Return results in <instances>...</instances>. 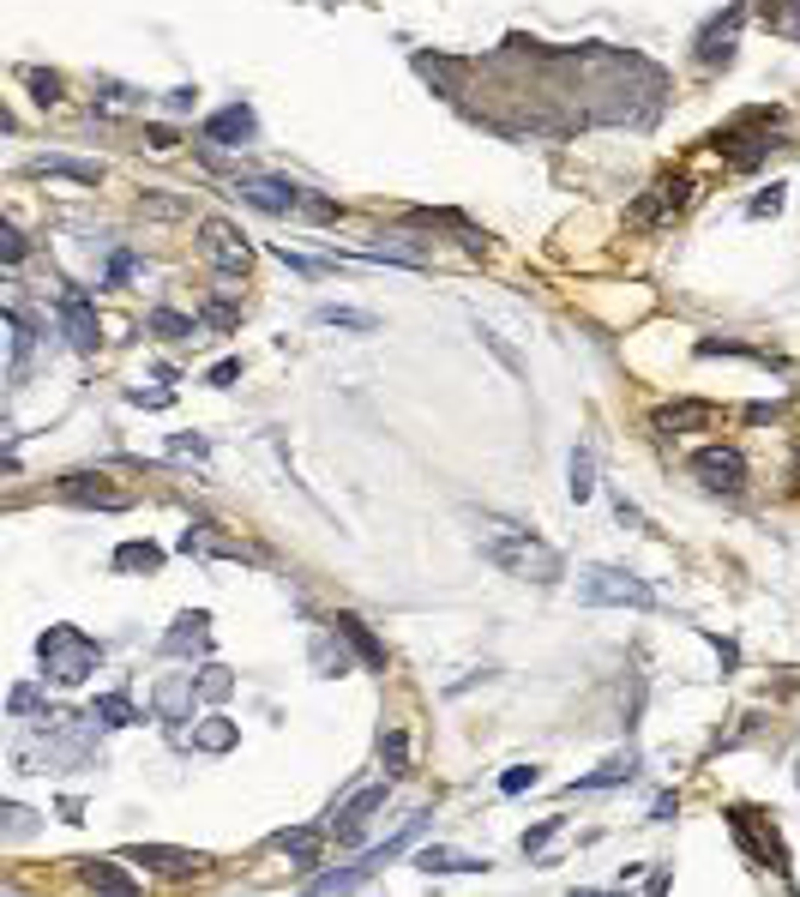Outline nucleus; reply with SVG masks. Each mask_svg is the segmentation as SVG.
I'll use <instances>...</instances> for the list:
<instances>
[{"mask_svg": "<svg viewBox=\"0 0 800 897\" xmlns=\"http://www.w3.org/2000/svg\"><path fill=\"white\" fill-rule=\"evenodd\" d=\"M470 519H476L482 555H488L505 578H524V585H560V578H566L560 548L542 543L536 531H524L517 519H500V512H470Z\"/></svg>", "mask_w": 800, "mask_h": 897, "instance_id": "1", "label": "nucleus"}, {"mask_svg": "<svg viewBox=\"0 0 800 897\" xmlns=\"http://www.w3.org/2000/svg\"><path fill=\"white\" fill-rule=\"evenodd\" d=\"M37 657H42V681H54V687H85V681L103 669V645L66 621L37 638Z\"/></svg>", "mask_w": 800, "mask_h": 897, "instance_id": "2", "label": "nucleus"}, {"mask_svg": "<svg viewBox=\"0 0 800 897\" xmlns=\"http://www.w3.org/2000/svg\"><path fill=\"white\" fill-rule=\"evenodd\" d=\"M578 597L596 602V609H657V590L626 566H584Z\"/></svg>", "mask_w": 800, "mask_h": 897, "instance_id": "3", "label": "nucleus"}, {"mask_svg": "<svg viewBox=\"0 0 800 897\" xmlns=\"http://www.w3.org/2000/svg\"><path fill=\"white\" fill-rule=\"evenodd\" d=\"M692 476L704 482V488H716V495H740L752 470H747V452H740V446H698Z\"/></svg>", "mask_w": 800, "mask_h": 897, "instance_id": "4", "label": "nucleus"}, {"mask_svg": "<svg viewBox=\"0 0 800 897\" xmlns=\"http://www.w3.org/2000/svg\"><path fill=\"white\" fill-rule=\"evenodd\" d=\"M199 241H205V260L217 265V272H229V277H241L247 265H253V241H247L235 223H223V217L199 223Z\"/></svg>", "mask_w": 800, "mask_h": 897, "instance_id": "5", "label": "nucleus"}, {"mask_svg": "<svg viewBox=\"0 0 800 897\" xmlns=\"http://www.w3.org/2000/svg\"><path fill=\"white\" fill-rule=\"evenodd\" d=\"M54 495H61V500H78V507H97V512H127V507H133V495L109 488L103 470H66V476H54Z\"/></svg>", "mask_w": 800, "mask_h": 897, "instance_id": "6", "label": "nucleus"}, {"mask_svg": "<svg viewBox=\"0 0 800 897\" xmlns=\"http://www.w3.org/2000/svg\"><path fill=\"white\" fill-rule=\"evenodd\" d=\"M692 194H698V187L686 182V175H662V182H657V187H650V194L633 205V223H638V229H657V223L680 217V211L692 205Z\"/></svg>", "mask_w": 800, "mask_h": 897, "instance_id": "7", "label": "nucleus"}, {"mask_svg": "<svg viewBox=\"0 0 800 897\" xmlns=\"http://www.w3.org/2000/svg\"><path fill=\"white\" fill-rule=\"evenodd\" d=\"M391 783V777H386ZM386 783H367V789H355L343 807L332 813V837L337 844H362V832H367V820H374L379 807H386Z\"/></svg>", "mask_w": 800, "mask_h": 897, "instance_id": "8", "label": "nucleus"}, {"mask_svg": "<svg viewBox=\"0 0 800 897\" xmlns=\"http://www.w3.org/2000/svg\"><path fill=\"white\" fill-rule=\"evenodd\" d=\"M121 861H139V868L168 873V880H187V873L205 868L199 849H175V844H127V849H121Z\"/></svg>", "mask_w": 800, "mask_h": 897, "instance_id": "9", "label": "nucleus"}, {"mask_svg": "<svg viewBox=\"0 0 800 897\" xmlns=\"http://www.w3.org/2000/svg\"><path fill=\"white\" fill-rule=\"evenodd\" d=\"M235 194H241L247 205L272 211V217H284V211H301V199H308L296 182H272V175H241V182H235Z\"/></svg>", "mask_w": 800, "mask_h": 897, "instance_id": "10", "label": "nucleus"}, {"mask_svg": "<svg viewBox=\"0 0 800 897\" xmlns=\"http://www.w3.org/2000/svg\"><path fill=\"white\" fill-rule=\"evenodd\" d=\"M740 25H747V7H728L723 18H710L704 37H698V66H728V61H735Z\"/></svg>", "mask_w": 800, "mask_h": 897, "instance_id": "11", "label": "nucleus"}, {"mask_svg": "<svg viewBox=\"0 0 800 897\" xmlns=\"http://www.w3.org/2000/svg\"><path fill=\"white\" fill-rule=\"evenodd\" d=\"M716 422V403L704 398H680V403H662V410H650V428L662 434V440H674V434H698Z\"/></svg>", "mask_w": 800, "mask_h": 897, "instance_id": "12", "label": "nucleus"}, {"mask_svg": "<svg viewBox=\"0 0 800 897\" xmlns=\"http://www.w3.org/2000/svg\"><path fill=\"white\" fill-rule=\"evenodd\" d=\"M61 332H66V344H73L78 356H91L97 344H103V320H97V308L85 296H61Z\"/></svg>", "mask_w": 800, "mask_h": 897, "instance_id": "13", "label": "nucleus"}, {"mask_svg": "<svg viewBox=\"0 0 800 897\" xmlns=\"http://www.w3.org/2000/svg\"><path fill=\"white\" fill-rule=\"evenodd\" d=\"M728 832H735V844L747 849L752 861H759V868H776V873H788V856H783V844H776V832H752V813L747 807H735V813H728Z\"/></svg>", "mask_w": 800, "mask_h": 897, "instance_id": "14", "label": "nucleus"}, {"mask_svg": "<svg viewBox=\"0 0 800 897\" xmlns=\"http://www.w3.org/2000/svg\"><path fill=\"white\" fill-rule=\"evenodd\" d=\"M193 693H199L193 675H163L151 693V711L163 717V723H193Z\"/></svg>", "mask_w": 800, "mask_h": 897, "instance_id": "15", "label": "nucleus"}, {"mask_svg": "<svg viewBox=\"0 0 800 897\" xmlns=\"http://www.w3.org/2000/svg\"><path fill=\"white\" fill-rule=\"evenodd\" d=\"M199 650H211V614L205 609L175 614V626L163 638V657H199Z\"/></svg>", "mask_w": 800, "mask_h": 897, "instance_id": "16", "label": "nucleus"}, {"mask_svg": "<svg viewBox=\"0 0 800 897\" xmlns=\"http://www.w3.org/2000/svg\"><path fill=\"white\" fill-rule=\"evenodd\" d=\"M427 825H434V813H410V820H403V832H398V837H386V844H379V849H367V856L355 861V880H374V873L386 868L391 856H403V849H410L415 837L427 832Z\"/></svg>", "mask_w": 800, "mask_h": 897, "instance_id": "17", "label": "nucleus"}, {"mask_svg": "<svg viewBox=\"0 0 800 897\" xmlns=\"http://www.w3.org/2000/svg\"><path fill=\"white\" fill-rule=\"evenodd\" d=\"M259 133V121H253V109L247 103H229V109H217V115H205V139L211 145H247Z\"/></svg>", "mask_w": 800, "mask_h": 897, "instance_id": "18", "label": "nucleus"}, {"mask_svg": "<svg viewBox=\"0 0 800 897\" xmlns=\"http://www.w3.org/2000/svg\"><path fill=\"white\" fill-rule=\"evenodd\" d=\"M332 626H337V638H343V645L355 650V657H362L367 669H386V645L374 638V626H367L362 614H337Z\"/></svg>", "mask_w": 800, "mask_h": 897, "instance_id": "19", "label": "nucleus"}, {"mask_svg": "<svg viewBox=\"0 0 800 897\" xmlns=\"http://www.w3.org/2000/svg\"><path fill=\"white\" fill-rule=\"evenodd\" d=\"M633 777H638V753L626 747V753H614L602 771H590V777L566 783V795H596V789H614V783H633Z\"/></svg>", "mask_w": 800, "mask_h": 897, "instance_id": "20", "label": "nucleus"}, {"mask_svg": "<svg viewBox=\"0 0 800 897\" xmlns=\"http://www.w3.org/2000/svg\"><path fill=\"white\" fill-rule=\"evenodd\" d=\"M182 742H187V747H199V753H229V747L241 742V728H235L229 717H205V723L187 728Z\"/></svg>", "mask_w": 800, "mask_h": 897, "instance_id": "21", "label": "nucleus"}, {"mask_svg": "<svg viewBox=\"0 0 800 897\" xmlns=\"http://www.w3.org/2000/svg\"><path fill=\"white\" fill-rule=\"evenodd\" d=\"M320 844H325L320 825H289V832H272V849H284V856L301 861V868H313V861H320Z\"/></svg>", "mask_w": 800, "mask_h": 897, "instance_id": "22", "label": "nucleus"}, {"mask_svg": "<svg viewBox=\"0 0 800 897\" xmlns=\"http://www.w3.org/2000/svg\"><path fill=\"white\" fill-rule=\"evenodd\" d=\"M415 868H422V873H488L493 861L488 856H464V849H422Z\"/></svg>", "mask_w": 800, "mask_h": 897, "instance_id": "23", "label": "nucleus"}, {"mask_svg": "<svg viewBox=\"0 0 800 897\" xmlns=\"http://www.w3.org/2000/svg\"><path fill=\"white\" fill-rule=\"evenodd\" d=\"M91 723L97 728H133V723H145V717L127 693H103V699H91Z\"/></svg>", "mask_w": 800, "mask_h": 897, "instance_id": "24", "label": "nucleus"}, {"mask_svg": "<svg viewBox=\"0 0 800 897\" xmlns=\"http://www.w3.org/2000/svg\"><path fill=\"white\" fill-rule=\"evenodd\" d=\"M30 175H61V182H78V187H97V163H78V157H30Z\"/></svg>", "mask_w": 800, "mask_h": 897, "instance_id": "25", "label": "nucleus"}, {"mask_svg": "<svg viewBox=\"0 0 800 897\" xmlns=\"http://www.w3.org/2000/svg\"><path fill=\"white\" fill-rule=\"evenodd\" d=\"M308 657H313V675H325V681L349 675V650L337 645V638L325 633V626H320V633H313V650H308Z\"/></svg>", "mask_w": 800, "mask_h": 897, "instance_id": "26", "label": "nucleus"}, {"mask_svg": "<svg viewBox=\"0 0 800 897\" xmlns=\"http://www.w3.org/2000/svg\"><path fill=\"white\" fill-rule=\"evenodd\" d=\"M145 332H157V338H168V344H187V338H199V320L193 313H175V308H151Z\"/></svg>", "mask_w": 800, "mask_h": 897, "instance_id": "27", "label": "nucleus"}, {"mask_svg": "<svg viewBox=\"0 0 800 897\" xmlns=\"http://www.w3.org/2000/svg\"><path fill=\"white\" fill-rule=\"evenodd\" d=\"M78 880L91 885V892H115V897L133 892V873H121L115 861H78Z\"/></svg>", "mask_w": 800, "mask_h": 897, "instance_id": "28", "label": "nucleus"}, {"mask_svg": "<svg viewBox=\"0 0 800 897\" xmlns=\"http://www.w3.org/2000/svg\"><path fill=\"white\" fill-rule=\"evenodd\" d=\"M752 13L764 18V25L776 30V37H788V42H800V0H759Z\"/></svg>", "mask_w": 800, "mask_h": 897, "instance_id": "29", "label": "nucleus"}, {"mask_svg": "<svg viewBox=\"0 0 800 897\" xmlns=\"http://www.w3.org/2000/svg\"><path fill=\"white\" fill-rule=\"evenodd\" d=\"M182 555H229V560H247V548L229 543V536H211V524H193V531L182 536Z\"/></svg>", "mask_w": 800, "mask_h": 897, "instance_id": "30", "label": "nucleus"}, {"mask_svg": "<svg viewBox=\"0 0 800 897\" xmlns=\"http://www.w3.org/2000/svg\"><path fill=\"white\" fill-rule=\"evenodd\" d=\"M163 566V548L157 543H121L115 548V573H157Z\"/></svg>", "mask_w": 800, "mask_h": 897, "instance_id": "31", "label": "nucleus"}, {"mask_svg": "<svg viewBox=\"0 0 800 897\" xmlns=\"http://www.w3.org/2000/svg\"><path fill=\"white\" fill-rule=\"evenodd\" d=\"M379 765H386V777H410V735L403 728L379 735Z\"/></svg>", "mask_w": 800, "mask_h": 897, "instance_id": "32", "label": "nucleus"}, {"mask_svg": "<svg viewBox=\"0 0 800 897\" xmlns=\"http://www.w3.org/2000/svg\"><path fill=\"white\" fill-rule=\"evenodd\" d=\"M566 476H572V482H566V488H572V500L584 507V500L596 495V458H590V446H578V452H572Z\"/></svg>", "mask_w": 800, "mask_h": 897, "instance_id": "33", "label": "nucleus"}, {"mask_svg": "<svg viewBox=\"0 0 800 897\" xmlns=\"http://www.w3.org/2000/svg\"><path fill=\"white\" fill-rule=\"evenodd\" d=\"M229 693H235V675H229L223 663H205V669H199V699L217 705V699H229Z\"/></svg>", "mask_w": 800, "mask_h": 897, "instance_id": "34", "label": "nucleus"}, {"mask_svg": "<svg viewBox=\"0 0 800 897\" xmlns=\"http://www.w3.org/2000/svg\"><path fill=\"white\" fill-rule=\"evenodd\" d=\"M25 85L37 91V103H61V97H66V78L61 73H42V66H25Z\"/></svg>", "mask_w": 800, "mask_h": 897, "instance_id": "35", "label": "nucleus"}, {"mask_svg": "<svg viewBox=\"0 0 800 897\" xmlns=\"http://www.w3.org/2000/svg\"><path fill=\"white\" fill-rule=\"evenodd\" d=\"M320 325H343V332H374V313H362V308H320Z\"/></svg>", "mask_w": 800, "mask_h": 897, "instance_id": "36", "label": "nucleus"}, {"mask_svg": "<svg viewBox=\"0 0 800 897\" xmlns=\"http://www.w3.org/2000/svg\"><path fill=\"white\" fill-rule=\"evenodd\" d=\"M560 825H566V820H542L536 832H524V856H542V849L560 837Z\"/></svg>", "mask_w": 800, "mask_h": 897, "instance_id": "37", "label": "nucleus"}, {"mask_svg": "<svg viewBox=\"0 0 800 897\" xmlns=\"http://www.w3.org/2000/svg\"><path fill=\"white\" fill-rule=\"evenodd\" d=\"M205 452H211L205 434H175V440H168V458H193V464H199Z\"/></svg>", "mask_w": 800, "mask_h": 897, "instance_id": "38", "label": "nucleus"}, {"mask_svg": "<svg viewBox=\"0 0 800 897\" xmlns=\"http://www.w3.org/2000/svg\"><path fill=\"white\" fill-rule=\"evenodd\" d=\"M127 398L139 403V410H168V403H175V391H163V386H133Z\"/></svg>", "mask_w": 800, "mask_h": 897, "instance_id": "39", "label": "nucleus"}, {"mask_svg": "<svg viewBox=\"0 0 800 897\" xmlns=\"http://www.w3.org/2000/svg\"><path fill=\"white\" fill-rule=\"evenodd\" d=\"M524 789H536V765H512L500 777V795H524Z\"/></svg>", "mask_w": 800, "mask_h": 897, "instance_id": "40", "label": "nucleus"}, {"mask_svg": "<svg viewBox=\"0 0 800 897\" xmlns=\"http://www.w3.org/2000/svg\"><path fill=\"white\" fill-rule=\"evenodd\" d=\"M0 260H7V265L25 260V235H18L13 223H0Z\"/></svg>", "mask_w": 800, "mask_h": 897, "instance_id": "41", "label": "nucleus"}, {"mask_svg": "<svg viewBox=\"0 0 800 897\" xmlns=\"http://www.w3.org/2000/svg\"><path fill=\"white\" fill-rule=\"evenodd\" d=\"M139 211H151V217H182V199H168V194H145Z\"/></svg>", "mask_w": 800, "mask_h": 897, "instance_id": "42", "label": "nucleus"}, {"mask_svg": "<svg viewBox=\"0 0 800 897\" xmlns=\"http://www.w3.org/2000/svg\"><path fill=\"white\" fill-rule=\"evenodd\" d=\"M37 699H42V693L25 681V687H13V699H7V705H13V717H30V711H37Z\"/></svg>", "mask_w": 800, "mask_h": 897, "instance_id": "43", "label": "nucleus"}, {"mask_svg": "<svg viewBox=\"0 0 800 897\" xmlns=\"http://www.w3.org/2000/svg\"><path fill=\"white\" fill-rule=\"evenodd\" d=\"M783 194H788V187H764V194L752 199V217H771V211H783Z\"/></svg>", "mask_w": 800, "mask_h": 897, "instance_id": "44", "label": "nucleus"}, {"mask_svg": "<svg viewBox=\"0 0 800 897\" xmlns=\"http://www.w3.org/2000/svg\"><path fill=\"white\" fill-rule=\"evenodd\" d=\"M145 145H151V151H175V127H145Z\"/></svg>", "mask_w": 800, "mask_h": 897, "instance_id": "45", "label": "nucleus"}, {"mask_svg": "<svg viewBox=\"0 0 800 897\" xmlns=\"http://www.w3.org/2000/svg\"><path fill=\"white\" fill-rule=\"evenodd\" d=\"M133 265H139V260H133V253L121 248L115 260H109V284H127V277H133Z\"/></svg>", "mask_w": 800, "mask_h": 897, "instance_id": "46", "label": "nucleus"}, {"mask_svg": "<svg viewBox=\"0 0 800 897\" xmlns=\"http://www.w3.org/2000/svg\"><path fill=\"white\" fill-rule=\"evenodd\" d=\"M277 260H284L289 272H301V277H320V260H301V253H289V248H277Z\"/></svg>", "mask_w": 800, "mask_h": 897, "instance_id": "47", "label": "nucleus"}, {"mask_svg": "<svg viewBox=\"0 0 800 897\" xmlns=\"http://www.w3.org/2000/svg\"><path fill=\"white\" fill-rule=\"evenodd\" d=\"M205 325H217V332H229V325H235V308H229V301H211V308H205Z\"/></svg>", "mask_w": 800, "mask_h": 897, "instance_id": "48", "label": "nucleus"}, {"mask_svg": "<svg viewBox=\"0 0 800 897\" xmlns=\"http://www.w3.org/2000/svg\"><path fill=\"white\" fill-rule=\"evenodd\" d=\"M674 813H680V795H657V807H650V820H657V825H668Z\"/></svg>", "mask_w": 800, "mask_h": 897, "instance_id": "49", "label": "nucleus"}, {"mask_svg": "<svg viewBox=\"0 0 800 897\" xmlns=\"http://www.w3.org/2000/svg\"><path fill=\"white\" fill-rule=\"evenodd\" d=\"M205 379H211V386H229V379H241V362H217Z\"/></svg>", "mask_w": 800, "mask_h": 897, "instance_id": "50", "label": "nucleus"}, {"mask_svg": "<svg viewBox=\"0 0 800 897\" xmlns=\"http://www.w3.org/2000/svg\"><path fill=\"white\" fill-rule=\"evenodd\" d=\"M776 416H783V403H752L747 410V422H776Z\"/></svg>", "mask_w": 800, "mask_h": 897, "instance_id": "51", "label": "nucleus"}, {"mask_svg": "<svg viewBox=\"0 0 800 897\" xmlns=\"http://www.w3.org/2000/svg\"><path fill=\"white\" fill-rule=\"evenodd\" d=\"M614 512H620V524H633V531H645V512H638V507H626V500H620Z\"/></svg>", "mask_w": 800, "mask_h": 897, "instance_id": "52", "label": "nucleus"}, {"mask_svg": "<svg viewBox=\"0 0 800 897\" xmlns=\"http://www.w3.org/2000/svg\"><path fill=\"white\" fill-rule=\"evenodd\" d=\"M795 777H800V771H795Z\"/></svg>", "mask_w": 800, "mask_h": 897, "instance_id": "53", "label": "nucleus"}]
</instances>
